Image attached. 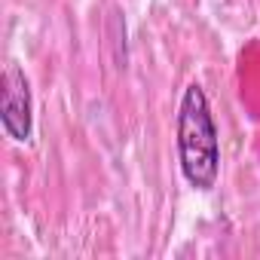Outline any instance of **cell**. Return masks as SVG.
<instances>
[{
    "label": "cell",
    "mask_w": 260,
    "mask_h": 260,
    "mask_svg": "<svg viewBox=\"0 0 260 260\" xmlns=\"http://www.w3.org/2000/svg\"><path fill=\"white\" fill-rule=\"evenodd\" d=\"M0 122L4 132L16 141L25 144L34 135V98H31V83L25 71L10 61L0 80Z\"/></svg>",
    "instance_id": "obj_2"
},
{
    "label": "cell",
    "mask_w": 260,
    "mask_h": 260,
    "mask_svg": "<svg viewBox=\"0 0 260 260\" xmlns=\"http://www.w3.org/2000/svg\"><path fill=\"white\" fill-rule=\"evenodd\" d=\"M175 144L184 181L199 193H211L220 181V132L211 116V101L199 83H190L181 95Z\"/></svg>",
    "instance_id": "obj_1"
}]
</instances>
